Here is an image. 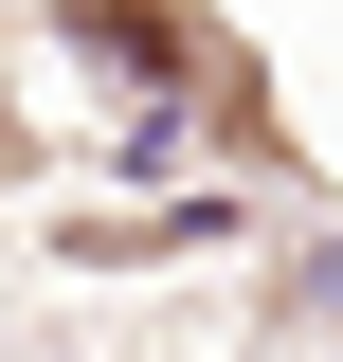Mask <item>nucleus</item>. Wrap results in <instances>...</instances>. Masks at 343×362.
I'll return each instance as SVG.
<instances>
[{
	"mask_svg": "<svg viewBox=\"0 0 343 362\" xmlns=\"http://www.w3.org/2000/svg\"><path fill=\"white\" fill-rule=\"evenodd\" d=\"M307 308H343V235H325V254H307Z\"/></svg>",
	"mask_w": 343,
	"mask_h": 362,
	"instance_id": "obj_1",
	"label": "nucleus"
}]
</instances>
